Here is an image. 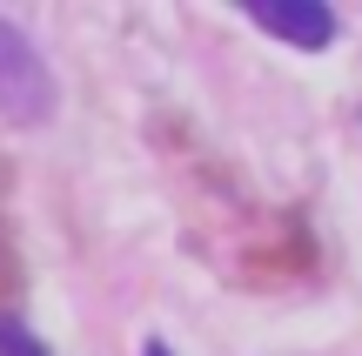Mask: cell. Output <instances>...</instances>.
I'll return each mask as SVG.
<instances>
[{
  "mask_svg": "<svg viewBox=\"0 0 362 356\" xmlns=\"http://www.w3.org/2000/svg\"><path fill=\"white\" fill-rule=\"evenodd\" d=\"M54 101H61V88H54L40 47L0 13V121H13V128H40V121L54 115Z\"/></svg>",
  "mask_w": 362,
  "mask_h": 356,
  "instance_id": "cell-1",
  "label": "cell"
},
{
  "mask_svg": "<svg viewBox=\"0 0 362 356\" xmlns=\"http://www.w3.org/2000/svg\"><path fill=\"white\" fill-rule=\"evenodd\" d=\"M248 21L269 27L288 47H302V54H322L329 40H336V13H329L322 0H248Z\"/></svg>",
  "mask_w": 362,
  "mask_h": 356,
  "instance_id": "cell-2",
  "label": "cell"
},
{
  "mask_svg": "<svg viewBox=\"0 0 362 356\" xmlns=\"http://www.w3.org/2000/svg\"><path fill=\"white\" fill-rule=\"evenodd\" d=\"M0 356H47V350L34 343V330H27V323L0 316Z\"/></svg>",
  "mask_w": 362,
  "mask_h": 356,
  "instance_id": "cell-3",
  "label": "cell"
},
{
  "mask_svg": "<svg viewBox=\"0 0 362 356\" xmlns=\"http://www.w3.org/2000/svg\"><path fill=\"white\" fill-rule=\"evenodd\" d=\"M141 356H168V343H148V350H141Z\"/></svg>",
  "mask_w": 362,
  "mask_h": 356,
  "instance_id": "cell-4",
  "label": "cell"
}]
</instances>
